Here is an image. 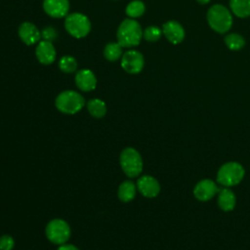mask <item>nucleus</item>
I'll return each mask as SVG.
<instances>
[{"label":"nucleus","mask_w":250,"mask_h":250,"mask_svg":"<svg viewBox=\"0 0 250 250\" xmlns=\"http://www.w3.org/2000/svg\"><path fill=\"white\" fill-rule=\"evenodd\" d=\"M146 11V6L144 4V2H142L141 0H133L131 1L125 9V13L126 15L131 18V19H137L140 18L144 15Z\"/></svg>","instance_id":"nucleus-21"},{"label":"nucleus","mask_w":250,"mask_h":250,"mask_svg":"<svg viewBox=\"0 0 250 250\" xmlns=\"http://www.w3.org/2000/svg\"><path fill=\"white\" fill-rule=\"evenodd\" d=\"M218 206L225 212L232 211L236 204V196L229 188H223L218 192Z\"/></svg>","instance_id":"nucleus-16"},{"label":"nucleus","mask_w":250,"mask_h":250,"mask_svg":"<svg viewBox=\"0 0 250 250\" xmlns=\"http://www.w3.org/2000/svg\"><path fill=\"white\" fill-rule=\"evenodd\" d=\"M46 236L55 244H64L70 237V228L68 224L62 219H54L46 226Z\"/></svg>","instance_id":"nucleus-7"},{"label":"nucleus","mask_w":250,"mask_h":250,"mask_svg":"<svg viewBox=\"0 0 250 250\" xmlns=\"http://www.w3.org/2000/svg\"><path fill=\"white\" fill-rule=\"evenodd\" d=\"M87 109L89 113L96 118H102L106 113V105L104 101L100 99H92L87 103Z\"/></svg>","instance_id":"nucleus-19"},{"label":"nucleus","mask_w":250,"mask_h":250,"mask_svg":"<svg viewBox=\"0 0 250 250\" xmlns=\"http://www.w3.org/2000/svg\"><path fill=\"white\" fill-rule=\"evenodd\" d=\"M18 34L25 45H34L41 39V31L30 21H24L19 26Z\"/></svg>","instance_id":"nucleus-12"},{"label":"nucleus","mask_w":250,"mask_h":250,"mask_svg":"<svg viewBox=\"0 0 250 250\" xmlns=\"http://www.w3.org/2000/svg\"><path fill=\"white\" fill-rule=\"evenodd\" d=\"M44 12L55 19H62L68 15L69 1L68 0H43Z\"/></svg>","instance_id":"nucleus-10"},{"label":"nucleus","mask_w":250,"mask_h":250,"mask_svg":"<svg viewBox=\"0 0 250 250\" xmlns=\"http://www.w3.org/2000/svg\"><path fill=\"white\" fill-rule=\"evenodd\" d=\"M244 167L236 161L224 163L217 172V183L223 188H230L238 185L244 178Z\"/></svg>","instance_id":"nucleus-2"},{"label":"nucleus","mask_w":250,"mask_h":250,"mask_svg":"<svg viewBox=\"0 0 250 250\" xmlns=\"http://www.w3.org/2000/svg\"><path fill=\"white\" fill-rule=\"evenodd\" d=\"M35 56L40 63L48 65L55 62L57 53L52 42L42 40L39 41L35 49Z\"/></svg>","instance_id":"nucleus-13"},{"label":"nucleus","mask_w":250,"mask_h":250,"mask_svg":"<svg viewBox=\"0 0 250 250\" xmlns=\"http://www.w3.org/2000/svg\"><path fill=\"white\" fill-rule=\"evenodd\" d=\"M85 100L81 94L72 90H66L60 93L55 101L56 107L62 113L74 114L82 109Z\"/></svg>","instance_id":"nucleus-4"},{"label":"nucleus","mask_w":250,"mask_h":250,"mask_svg":"<svg viewBox=\"0 0 250 250\" xmlns=\"http://www.w3.org/2000/svg\"><path fill=\"white\" fill-rule=\"evenodd\" d=\"M219 190L220 188L216 182L211 179H203L195 185L193 188V195L197 200L206 202L218 194Z\"/></svg>","instance_id":"nucleus-9"},{"label":"nucleus","mask_w":250,"mask_h":250,"mask_svg":"<svg viewBox=\"0 0 250 250\" xmlns=\"http://www.w3.org/2000/svg\"><path fill=\"white\" fill-rule=\"evenodd\" d=\"M162 35V30L155 25H150L147 26L144 31H143V37L149 42H155L160 39Z\"/></svg>","instance_id":"nucleus-24"},{"label":"nucleus","mask_w":250,"mask_h":250,"mask_svg":"<svg viewBox=\"0 0 250 250\" xmlns=\"http://www.w3.org/2000/svg\"><path fill=\"white\" fill-rule=\"evenodd\" d=\"M57 37H58V32L54 26L49 25L44 27L41 30V38H43V40L53 42L54 40L57 39Z\"/></svg>","instance_id":"nucleus-25"},{"label":"nucleus","mask_w":250,"mask_h":250,"mask_svg":"<svg viewBox=\"0 0 250 250\" xmlns=\"http://www.w3.org/2000/svg\"><path fill=\"white\" fill-rule=\"evenodd\" d=\"M137 188L144 196L153 198L160 192V184L152 176L144 175L138 179Z\"/></svg>","instance_id":"nucleus-11"},{"label":"nucleus","mask_w":250,"mask_h":250,"mask_svg":"<svg viewBox=\"0 0 250 250\" xmlns=\"http://www.w3.org/2000/svg\"><path fill=\"white\" fill-rule=\"evenodd\" d=\"M162 33L172 44H179L185 38V29L176 21H166L162 26Z\"/></svg>","instance_id":"nucleus-14"},{"label":"nucleus","mask_w":250,"mask_h":250,"mask_svg":"<svg viewBox=\"0 0 250 250\" xmlns=\"http://www.w3.org/2000/svg\"><path fill=\"white\" fill-rule=\"evenodd\" d=\"M116 37L117 42L124 48L138 46L143 38L142 26L135 19H125L118 26Z\"/></svg>","instance_id":"nucleus-1"},{"label":"nucleus","mask_w":250,"mask_h":250,"mask_svg":"<svg viewBox=\"0 0 250 250\" xmlns=\"http://www.w3.org/2000/svg\"><path fill=\"white\" fill-rule=\"evenodd\" d=\"M58 250H79L77 247L71 245V244H62Z\"/></svg>","instance_id":"nucleus-27"},{"label":"nucleus","mask_w":250,"mask_h":250,"mask_svg":"<svg viewBox=\"0 0 250 250\" xmlns=\"http://www.w3.org/2000/svg\"><path fill=\"white\" fill-rule=\"evenodd\" d=\"M145 65L144 56L137 50H129L121 57V67L130 74L140 73Z\"/></svg>","instance_id":"nucleus-8"},{"label":"nucleus","mask_w":250,"mask_h":250,"mask_svg":"<svg viewBox=\"0 0 250 250\" xmlns=\"http://www.w3.org/2000/svg\"><path fill=\"white\" fill-rule=\"evenodd\" d=\"M120 165L130 178L139 176L143 171V159L140 152L133 147H126L120 154Z\"/></svg>","instance_id":"nucleus-6"},{"label":"nucleus","mask_w":250,"mask_h":250,"mask_svg":"<svg viewBox=\"0 0 250 250\" xmlns=\"http://www.w3.org/2000/svg\"><path fill=\"white\" fill-rule=\"evenodd\" d=\"M104 57L109 62H116L122 57V46L118 42H109L104 46Z\"/></svg>","instance_id":"nucleus-20"},{"label":"nucleus","mask_w":250,"mask_h":250,"mask_svg":"<svg viewBox=\"0 0 250 250\" xmlns=\"http://www.w3.org/2000/svg\"><path fill=\"white\" fill-rule=\"evenodd\" d=\"M136 192H137L136 185L132 181H125L119 186L117 195L121 201L129 202L135 198Z\"/></svg>","instance_id":"nucleus-17"},{"label":"nucleus","mask_w":250,"mask_h":250,"mask_svg":"<svg viewBox=\"0 0 250 250\" xmlns=\"http://www.w3.org/2000/svg\"><path fill=\"white\" fill-rule=\"evenodd\" d=\"M64 28L74 38H83L91 30V21L84 14H68L64 20Z\"/></svg>","instance_id":"nucleus-5"},{"label":"nucleus","mask_w":250,"mask_h":250,"mask_svg":"<svg viewBox=\"0 0 250 250\" xmlns=\"http://www.w3.org/2000/svg\"><path fill=\"white\" fill-rule=\"evenodd\" d=\"M74 81L77 88L83 92H90L97 86V78L94 72L87 68L78 70L75 74Z\"/></svg>","instance_id":"nucleus-15"},{"label":"nucleus","mask_w":250,"mask_h":250,"mask_svg":"<svg viewBox=\"0 0 250 250\" xmlns=\"http://www.w3.org/2000/svg\"><path fill=\"white\" fill-rule=\"evenodd\" d=\"M229 8L231 13L238 18L250 16V0H229Z\"/></svg>","instance_id":"nucleus-18"},{"label":"nucleus","mask_w":250,"mask_h":250,"mask_svg":"<svg viewBox=\"0 0 250 250\" xmlns=\"http://www.w3.org/2000/svg\"><path fill=\"white\" fill-rule=\"evenodd\" d=\"M207 21L210 27L218 33H226L232 25V16L224 5H213L207 12Z\"/></svg>","instance_id":"nucleus-3"},{"label":"nucleus","mask_w":250,"mask_h":250,"mask_svg":"<svg viewBox=\"0 0 250 250\" xmlns=\"http://www.w3.org/2000/svg\"><path fill=\"white\" fill-rule=\"evenodd\" d=\"M14 245L15 241L11 235L5 234L0 237V250H12Z\"/></svg>","instance_id":"nucleus-26"},{"label":"nucleus","mask_w":250,"mask_h":250,"mask_svg":"<svg viewBox=\"0 0 250 250\" xmlns=\"http://www.w3.org/2000/svg\"><path fill=\"white\" fill-rule=\"evenodd\" d=\"M198 3H200V4H207V3H209L210 2V0H196Z\"/></svg>","instance_id":"nucleus-28"},{"label":"nucleus","mask_w":250,"mask_h":250,"mask_svg":"<svg viewBox=\"0 0 250 250\" xmlns=\"http://www.w3.org/2000/svg\"><path fill=\"white\" fill-rule=\"evenodd\" d=\"M59 67L64 73H73L77 69V62L71 56H62L59 61Z\"/></svg>","instance_id":"nucleus-23"},{"label":"nucleus","mask_w":250,"mask_h":250,"mask_svg":"<svg viewBox=\"0 0 250 250\" xmlns=\"http://www.w3.org/2000/svg\"><path fill=\"white\" fill-rule=\"evenodd\" d=\"M225 43L227 47L231 51L241 50L245 46L244 38L238 33H229L225 37Z\"/></svg>","instance_id":"nucleus-22"}]
</instances>
